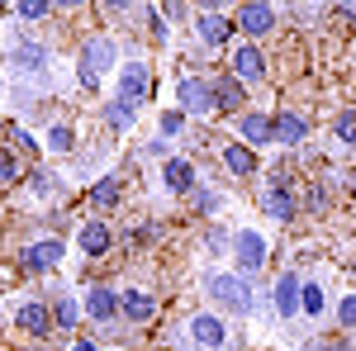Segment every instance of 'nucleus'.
Segmentation results:
<instances>
[{
	"instance_id": "obj_1",
	"label": "nucleus",
	"mask_w": 356,
	"mask_h": 351,
	"mask_svg": "<svg viewBox=\"0 0 356 351\" xmlns=\"http://www.w3.org/2000/svg\"><path fill=\"white\" fill-rule=\"evenodd\" d=\"M204 290H209V299L219 304V309H228V313H252V285H247V275H238V270H214V275H204Z\"/></svg>"
},
{
	"instance_id": "obj_2",
	"label": "nucleus",
	"mask_w": 356,
	"mask_h": 351,
	"mask_svg": "<svg viewBox=\"0 0 356 351\" xmlns=\"http://www.w3.org/2000/svg\"><path fill=\"white\" fill-rule=\"evenodd\" d=\"M261 209H266V218H275V223H290V218L300 214L290 171H280V166L271 171V181H266V190H261Z\"/></svg>"
},
{
	"instance_id": "obj_3",
	"label": "nucleus",
	"mask_w": 356,
	"mask_h": 351,
	"mask_svg": "<svg viewBox=\"0 0 356 351\" xmlns=\"http://www.w3.org/2000/svg\"><path fill=\"white\" fill-rule=\"evenodd\" d=\"M114 62H119L114 38H105V33H100V38H90V43L81 48V67H76V72H81V85H90V90H95V85L105 81V72H110Z\"/></svg>"
},
{
	"instance_id": "obj_4",
	"label": "nucleus",
	"mask_w": 356,
	"mask_h": 351,
	"mask_svg": "<svg viewBox=\"0 0 356 351\" xmlns=\"http://www.w3.org/2000/svg\"><path fill=\"white\" fill-rule=\"evenodd\" d=\"M176 100H181V114H191V119H209L214 114V81L209 76H186V81L176 85Z\"/></svg>"
},
{
	"instance_id": "obj_5",
	"label": "nucleus",
	"mask_w": 356,
	"mask_h": 351,
	"mask_svg": "<svg viewBox=\"0 0 356 351\" xmlns=\"http://www.w3.org/2000/svg\"><path fill=\"white\" fill-rule=\"evenodd\" d=\"M233 24L243 28L247 38H261V33H271L280 24V15H275V5H266V0H247V5H238Z\"/></svg>"
},
{
	"instance_id": "obj_6",
	"label": "nucleus",
	"mask_w": 356,
	"mask_h": 351,
	"mask_svg": "<svg viewBox=\"0 0 356 351\" xmlns=\"http://www.w3.org/2000/svg\"><path fill=\"white\" fill-rule=\"evenodd\" d=\"M233 256H238V275H257V270L266 266V238L261 233H233Z\"/></svg>"
},
{
	"instance_id": "obj_7",
	"label": "nucleus",
	"mask_w": 356,
	"mask_h": 351,
	"mask_svg": "<svg viewBox=\"0 0 356 351\" xmlns=\"http://www.w3.org/2000/svg\"><path fill=\"white\" fill-rule=\"evenodd\" d=\"M228 76L238 85H252L266 76V57H261V48H252V43H238L233 48V57H228Z\"/></svg>"
},
{
	"instance_id": "obj_8",
	"label": "nucleus",
	"mask_w": 356,
	"mask_h": 351,
	"mask_svg": "<svg viewBox=\"0 0 356 351\" xmlns=\"http://www.w3.org/2000/svg\"><path fill=\"white\" fill-rule=\"evenodd\" d=\"M238 138H243V147H271L275 142V124H271V114H257V109H243L238 114Z\"/></svg>"
},
{
	"instance_id": "obj_9",
	"label": "nucleus",
	"mask_w": 356,
	"mask_h": 351,
	"mask_svg": "<svg viewBox=\"0 0 356 351\" xmlns=\"http://www.w3.org/2000/svg\"><path fill=\"white\" fill-rule=\"evenodd\" d=\"M147 90H152V76H147V62H138V57H129V62H124V72H119V100H129V105H138V100H147Z\"/></svg>"
},
{
	"instance_id": "obj_10",
	"label": "nucleus",
	"mask_w": 356,
	"mask_h": 351,
	"mask_svg": "<svg viewBox=\"0 0 356 351\" xmlns=\"http://www.w3.org/2000/svg\"><path fill=\"white\" fill-rule=\"evenodd\" d=\"M191 337H195V347H204V351H223L228 347V327H223L219 313H195L191 318Z\"/></svg>"
},
{
	"instance_id": "obj_11",
	"label": "nucleus",
	"mask_w": 356,
	"mask_h": 351,
	"mask_svg": "<svg viewBox=\"0 0 356 351\" xmlns=\"http://www.w3.org/2000/svg\"><path fill=\"white\" fill-rule=\"evenodd\" d=\"M300 290H304L300 275H295V270H280V280L271 285V304H275L280 318H295V313H300Z\"/></svg>"
},
{
	"instance_id": "obj_12",
	"label": "nucleus",
	"mask_w": 356,
	"mask_h": 351,
	"mask_svg": "<svg viewBox=\"0 0 356 351\" xmlns=\"http://www.w3.org/2000/svg\"><path fill=\"white\" fill-rule=\"evenodd\" d=\"M15 327L29 332V337H48V332H53V309L38 304V299H29V304L15 309Z\"/></svg>"
},
{
	"instance_id": "obj_13",
	"label": "nucleus",
	"mask_w": 356,
	"mask_h": 351,
	"mask_svg": "<svg viewBox=\"0 0 356 351\" xmlns=\"http://www.w3.org/2000/svg\"><path fill=\"white\" fill-rule=\"evenodd\" d=\"M195 33H200L204 43H228V38L238 33V24H233L223 10H195Z\"/></svg>"
},
{
	"instance_id": "obj_14",
	"label": "nucleus",
	"mask_w": 356,
	"mask_h": 351,
	"mask_svg": "<svg viewBox=\"0 0 356 351\" xmlns=\"http://www.w3.org/2000/svg\"><path fill=\"white\" fill-rule=\"evenodd\" d=\"M81 309L95 318V323H114V318H119V295H114L110 285H90L86 299H81Z\"/></svg>"
},
{
	"instance_id": "obj_15",
	"label": "nucleus",
	"mask_w": 356,
	"mask_h": 351,
	"mask_svg": "<svg viewBox=\"0 0 356 351\" xmlns=\"http://www.w3.org/2000/svg\"><path fill=\"white\" fill-rule=\"evenodd\" d=\"M57 261H62V243H57V238L29 243L24 252H19V266H24V270H33V275H38V270H53Z\"/></svg>"
},
{
	"instance_id": "obj_16",
	"label": "nucleus",
	"mask_w": 356,
	"mask_h": 351,
	"mask_svg": "<svg viewBox=\"0 0 356 351\" xmlns=\"http://www.w3.org/2000/svg\"><path fill=\"white\" fill-rule=\"evenodd\" d=\"M76 247H81L86 256L95 261V256H105V252L114 247V233L100 223V218H90V223H81V228H76Z\"/></svg>"
},
{
	"instance_id": "obj_17",
	"label": "nucleus",
	"mask_w": 356,
	"mask_h": 351,
	"mask_svg": "<svg viewBox=\"0 0 356 351\" xmlns=\"http://www.w3.org/2000/svg\"><path fill=\"white\" fill-rule=\"evenodd\" d=\"M119 313H124L129 323H152V318H157V299L147 295V290H124V295H119Z\"/></svg>"
},
{
	"instance_id": "obj_18",
	"label": "nucleus",
	"mask_w": 356,
	"mask_h": 351,
	"mask_svg": "<svg viewBox=\"0 0 356 351\" xmlns=\"http://www.w3.org/2000/svg\"><path fill=\"white\" fill-rule=\"evenodd\" d=\"M271 124H275V142H280V147H300L304 138H309V124H304L295 109H280V114H271Z\"/></svg>"
},
{
	"instance_id": "obj_19",
	"label": "nucleus",
	"mask_w": 356,
	"mask_h": 351,
	"mask_svg": "<svg viewBox=\"0 0 356 351\" xmlns=\"http://www.w3.org/2000/svg\"><path fill=\"white\" fill-rule=\"evenodd\" d=\"M162 186L171 190V195H191L195 190V166L186 162V157H171V162L162 166Z\"/></svg>"
},
{
	"instance_id": "obj_20",
	"label": "nucleus",
	"mask_w": 356,
	"mask_h": 351,
	"mask_svg": "<svg viewBox=\"0 0 356 351\" xmlns=\"http://www.w3.org/2000/svg\"><path fill=\"white\" fill-rule=\"evenodd\" d=\"M209 81H214V105L223 109V114H243V85L233 81V76H209Z\"/></svg>"
},
{
	"instance_id": "obj_21",
	"label": "nucleus",
	"mask_w": 356,
	"mask_h": 351,
	"mask_svg": "<svg viewBox=\"0 0 356 351\" xmlns=\"http://www.w3.org/2000/svg\"><path fill=\"white\" fill-rule=\"evenodd\" d=\"M223 166H228V171H233V176H257V152H252V147H243V142H228V147H223Z\"/></svg>"
},
{
	"instance_id": "obj_22",
	"label": "nucleus",
	"mask_w": 356,
	"mask_h": 351,
	"mask_svg": "<svg viewBox=\"0 0 356 351\" xmlns=\"http://www.w3.org/2000/svg\"><path fill=\"white\" fill-rule=\"evenodd\" d=\"M10 62H15L19 72H43V62H48V48H43V43H15Z\"/></svg>"
},
{
	"instance_id": "obj_23",
	"label": "nucleus",
	"mask_w": 356,
	"mask_h": 351,
	"mask_svg": "<svg viewBox=\"0 0 356 351\" xmlns=\"http://www.w3.org/2000/svg\"><path fill=\"white\" fill-rule=\"evenodd\" d=\"M119 195H124V181H119V176H100V181L90 186V204H95V209H114Z\"/></svg>"
},
{
	"instance_id": "obj_24",
	"label": "nucleus",
	"mask_w": 356,
	"mask_h": 351,
	"mask_svg": "<svg viewBox=\"0 0 356 351\" xmlns=\"http://www.w3.org/2000/svg\"><path fill=\"white\" fill-rule=\"evenodd\" d=\"M134 119H138V105H129V100H110L105 105V124H110L114 133H129Z\"/></svg>"
},
{
	"instance_id": "obj_25",
	"label": "nucleus",
	"mask_w": 356,
	"mask_h": 351,
	"mask_svg": "<svg viewBox=\"0 0 356 351\" xmlns=\"http://www.w3.org/2000/svg\"><path fill=\"white\" fill-rule=\"evenodd\" d=\"M24 176V162H19V152L15 147H0V186H15Z\"/></svg>"
},
{
	"instance_id": "obj_26",
	"label": "nucleus",
	"mask_w": 356,
	"mask_h": 351,
	"mask_svg": "<svg viewBox=\"0 0 356 351\" xmlns=\"http://www.w3.org/2000/svg\"><path fill=\"white\" fill-rule=\"evenodd\" d=\"M332 133H337V142L356 147V109H342V114L332 119Z\"/></svg>"
},
{
	"instance_id": "obj_27",
	"label": "nucleus",
	"mask_w": 356,
	"mask_h": 351,
	"mask_svg": "<svg viewBox=\"0 0 356 351\" xmlns=\"http://www.w3.org/2000/svg\"><path fill=\"white\" fill-rule=\"evenodd\" d=\"M48 147H53V152H76V133H72L67 124H53V129H48Z\"/></svg>"
},
{
	"instance_id": "obj_28",
	"label": "nucleus",
	"mask_w": 356,
	"mask_h": 351,
	"mask_svg": "<svg viewBox=\"0 0 356 351\" xmlns=\"http://www.w3.org/2000/svg\"><path fill=\"white\" fill-rule=\"evenodd\" d=\"M76 318H81V309L72 299H57L53 304V327H76Z\"/></svg>"
},
{
	"instance_id": "obj_29",
	"label": "nucleus",
	"mask_w": 356,
	"mask_h": 351,
	"mask_svg": "<svg viewBox=\"0 0 356 351\" xmlns=\"http://www.w3.org/2000/svg\"><path fill=\"white\" fill-rule=\"evenodd\" d=\"M300 309H304V313H314V318L323 313V290H318L314 280H309V285L300 290Z\"/></svg>"
},
{
	"instance_id": "obj_30",
	"label": "nucleus",
	"mask_w": 356,
	"mask_h": 351,
	"mask_svg": "<svg viewBox=\"0 0 356 351\" xmlns=\"http://www.w3.org/2000/svg\"><path fill=\"white\" fill-rule=\"evenodd\" d=\"M15 15H19V19H48V15H53V5H43V0H19V5H15Z\"/></svg>"
},
{
	"instance_id": "obj_31",
	"label": "nucleus",
	"mask_w": 356,
	"mask_h": 351,
	"mask_svg": "<svg viewBox=\"0 0 356 351\" xmlns=\"http://www.w3.org/2000/svg\"><path fill=\"white\" fill-rule=\"evenodd\" d=\"M157 129H162V138H176L181 129H186V114H181V109H166V114H162V124H157Z\"/></svg>"
},
{
	"instance_id": "obj_32",
	"label": "nucleus",
	"mask_w": 356,
	"mask_h": 351,
	"mask_svg": "<svg viewBox=\"0 0 356 351\" xmlns=\"http://www.w3.org/2000/svg\"><path fill=\"white\" fill-rule=\"evenodd\" d=\"M337 323H342V327H356V295H347L342 304H337Z\"/></svg>"
},
{
	"instance_id": "obj_33",
	"label": "nucleus",
	"mask_w": 356,
	"mask_h": 351,
	"mask_svg": "<svg viewBox=\"0 0 356 351\" xmlns=\"http://www.w3.org/2000/svg\"><path fill=\"white\" fill-rule=\"evenodd\" d=\"M204 247H209V252H223V247H233V238H228L223 228H209V233H204Z\"/></svg>"
},
{
	"instance_id": "obj_34",
	"label": "nucleus",
	"mask_w": 356,
	"mask_h": 351,
	"mask_svg": "<svg viewBox=\"0 0 356 351\" xmlns=\"http://www.w3.org/2000/svg\"><path fill=\"white\" fill-rule=\"evenodd\" d=\"M195 204H200V214H214L219 209V195L214 190H195Z\"/></svg>"
},
{
	"instance_id": "obj_35",
	"label": "nucleus",
	"mask_w": 356,
	"mask_h": 351,
	"mask_svg": "<svg viewBox=\"0 0 356 351\" xmlns=\"http://www.w3.org/2000/svg\"><path fill=\"white\" fill-rule=\"evenodd\" d=\"M309 209H314V214L328 209V190H323V186H309Z\"/></svg>"
},
{
	"instance_id": "obj_36",
	"label": "nucleus",
	"mask_w": 356,
	"mask_h": 351,
	"mask_svg": "<svg viewBox=\"0 0 356 351\" xmlns=\"http://www.w3.org/2000/svg\"><path fill=\"white\" fill-rule=\"evenodd\" d=\"M15 147H19L24 157H38V142H33V138H29V133H15Z\"/></svg>"
},
{
	"instance_id": "obj_37",
	"label": "nucleus",
	"mask_w": 356,
	"mask_h": 351,
	"mask_svg": "<svg viewBox=\"0 0 356 351\" xmlns=\"http://www.w3.org/2000/svg\"><path fill=\"white\" fill-rule=\"evenodd\" d=\"M304 351H332V342H304Z\"/></svg>"
},
{
	"instance_id": "obj_38",
	"label": "nucleus",
	"mask_w": 356,
	"mask_h": 351,
	"mask_svg": "<svg viewBox=\"0 0 356 351\" xmlns=\"http://www.w3.org/2000/svg\"><path fill=\"white\" fill-rule=\"evenodd\" d=\"M337 15H342V19H356V5H337Z\"/></svg>"
},
{
	"instance_id": "obj_39",
	"label": "nucleus",
	"mask_w": 356,
	"mask_h": 351,
	"mask_svg": "<svg viewBox=\"0 0 356 351\" xmlns=\"http://www.w3.org/2000/svg\"><path fill=\"white\" fill-rule=\"evenodd\" d=\"M72 351H95V342H76V347H72Z\"/></svg>"
},
{
	"instance_id": "obj_40",
	"label": "nucleus",
	"mask_w": 356,
	"mask_h": 351,
	"mask_svg": "<svg viewBox=\"0 0 356 351\" xmlns=\"http://www.w3.org/2000/svg\"><path fill=\"white\" fill-rule=\"evenodd\" d=\"M352 199H356V176H352Z\"/></svg>"
}]
</instances>
